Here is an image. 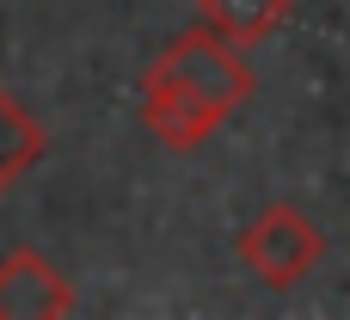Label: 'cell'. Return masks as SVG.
I'll list each match as a JSON object with an SVG mask.
<instances>
[{
  "label": "cell",
  "instance_id": "obj_3",
  "mask_svg": "<svg viewBox=\"0 0 350 320\" xmlns=\"http://www.w3.org/2000/svg\"><path fill=\"white\" fill-rule=\"evenodd\" d=\"M74 315V284L62 278V265H49L43 253H6L0 259V320H55Z\"/></svg>",
  "mask_w": 350,
  "mask_h": 320
},
{
  "label": "cell",
  "instance_id": "obj_2",
  "mask_svg": "<svg viewBox=\"0 0 350 320\" xmlns=\"http://www.w3.org/2000/svg\"><path fill=\"white\" fill-rule=\"evenodd\" d=\"M234 253H240V265H246L258 284L295 290V284L314 278V265L326 259V228H320L308 210H295V204H265V210L240 228Z\"/></svg>",
  "mask_w": 350,
  "mask_h": 320
},
{
  "label": "cell",
  "instance_id": "obj_4",
  "mask_svg": "<svg viewBox=\"0 0 350 320\" xmlns=\"http://www.w3.org/2000/svg\"><path fill=\"white\" fill-rule=\"evenodd\" d=\"M197 6H203V25L221 31L228 43H265L295 12V0H197Z\"/></svg>",
  "mask_w": 350,
  "mask_h": 320
},
{
  "label": "cell",
  "instance_id": "obj_5",
  "mask_svg": "<svg viewBox=\"0 0 350 320\" xmlns=\"http://www.w3.org/2000/svg\"><path fill=\"white\" fill-rule=\"evenodd\" d=\"M37 160H43V123L0 86V191H12Z\"/></svg>",
  "mask_w": 350,
  "mask_h": 320
},
{
  "label": "cell",
  "instance_id": "obj_1",
  "mask_svg": "<svg viewBox=\"0 0 350 320\" xmlns=\"http://www.w3.org/2000/svg\"><path fill=\"white\" fill-rule=\"evenodd\" d=\"M142 86L172 93V99H185V105L209 111L215 123H228V117L252 99V68H246L240 43H228L221 31L197 25V31H185L178 43H166V49L148 62Z\"/></svg>",
  "mask_w": 350,
  "mask_h": 320
}]
</instances>
